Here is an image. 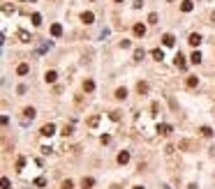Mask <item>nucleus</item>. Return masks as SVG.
<instances>
[{
  "label": "nucleus",
  "instance_id": "nucleus-17",
  "mask_svg": "<svg viewBox=\"0 0 215 189\" xmlns=\"http://www.w3.org/2000/svg\"><path fill=\"white\" fill-rule=\"evenodd\" d=\"M190 60H192L194 65H199V62H201V53H199V51H194L192 55H190Z\"/></svg>",
  "mask_w": 215,
  "mask_h": 189
},
{
  "label": "nucleus",
  "instance_id": "nucleus-3",
  "mask_svg": "<svg viewBox=\"0 0 215 189\" xmlns=\"http://www.w3.org/2000/svg\"><path fill=\"white\" fill-rule=\"evenodd\" d=\"M56 79H58V74L53 72V69H49V72L44 74V81H46V83H56Z\"/></svg>",
  "mask_w": 215,
  "mask_h": 189
},
{
  "label": "nucleus",
  "instance_id": "nucleus-28",
  "mask_svg": "<svg viewBox=\"0 0 215 189\" xmlns=\"http://www.w3.org/2000/svg\"><path fill=\"white\" fill-rule=\"evenodd\" d=\"M111 120H120V111H111Z\"/></svg>",
  "mask_w": 215,
  "mask_h": 189
},
{
  "label": "nucleus",
  "instance_id": "nucleus-14",
  "mask_svg": "<svg viewBox=\"0 0 215 189\" xmlns=\"http://www.w3.org/2000/svg\"><path fill=\"white\" fill-rule=\"evenodd\" d=\"M83 90H86V92H93V90H95V81L86 79V81H83Z\"/></svg>",
  "mask_w": 215,
  "mask_h": 189
},
{
  "label": "nucleus",
  "instance_id": "nucleus-13",
  "mask_svg": "<svg viewBox=\"0 0 215 189\" xmlns=\"http://www.w3.org/2000/svg\"><path fill=\"white\" fill-rule=\"evenodd\" d=\"M134 35H136V37H143V35H146V26L136 23V26H134Z\"/></svg>",
  "mask_w": 215,
  "mask_h": 189
},
{
  "label": "nucleus",
  "instance_id": "nucleus-23",
  "mask_svg": "<svg viewBox=\"0 0 215 189\" xmlns=\"http://www.w3.org/2000/svg\"><path fill=\"white\" fill-rule=\"evenodd\" d=\"M201 136H213V129H210V127H201Z\"/></svg>",
  "mask_w": 215,
  "mask_h": 189
},
{
  "label": "nucleus",
  "instance_id": "nucleus-20",
  "mask_svg": "<svg viewBox=\"0 0 215 189\" xmlns=\"http://www.w3.org/2000/svg\"><path fill=\"white\" fill-rule=\"evenodd\" d=\"M162 42H164V46H173V35H164Z\"/></svg>",
  "mask_w": 215,
  "mask_h": 189
},
{
  "label": "nucleus",
  "instance_id": "nucleus-8",
  "mask_svg": "<svg viewBox=\"0 0 215 189\" xmlns=\"http://www.w3.org/2000/svg\"><path fill=\"white\" fill-rule=\"evenodd\" d=\"M136 92H139V94H146L148 92V83H146V81H139V83H136Z\"/></svg>",
  "mask_w": 215,
  "mask_h": 189
},
{
  "label": "nucleus",
  "instance_id": "nucleus-1",
  "mask_svg": "<svg viewBox=\"0 0 215 189\" xmlns=\"http://www.w3.org/2000/svg\"><path fill=\"white\" fill-rule=\"evenodd\" d=\"M39 134H42V136H53V134H56V125L46 122V125H44L42 129H39Z\"/></svg>",
  "mask_w": 215,
  "mask_h": 189
},
{
  "label": "nucleus",
  "instance_id": "nucleus-16",
  "mask_svg": "<svg viewBox=\"0 0 215 189\" xmlns=\"http://www.w3.org/2000/svg\"><path fill=\"white\" fill-rule=\"evenodd\" d=\"M125 97H127V90L125 88H118V90H116V99H125Z\"/></svg>",
  "mask_w": 215,
  "mask_h": 189
},
{
  "label": "nucleus",
  "instance_id": "nucleus-26",
  "mask_svg": "<svg viewBox=\"0 0 215 189\" xmlns=\"http://www.w3.org/2000/svg\"><path fill=\"white\" fill-rule=\"evenodd\" d=\"M143 58V48H136L134 51V60H141Z\"/></svg>",
  "mask_w": 215,
  "mask_h": 189
},
{
  "label": "nucleus",
  "instance_id": "nucleus-19",
  "mask_svg": "<svg viewBox=\"0 0 215 189\" xmlns=\"http://www.w3.org/2000/svg\"><path fill=\"white\" fill-rule=\"evenodd\" d=\"M192 2H190V0H185V2H180V9H183V12H192Z\"/></svg>",
  "mask_w": 215,
  "mask_h": 189
},
{
  "label": "nucleus",
  "instance_id": "nucleus-31",
  "mask_svg": "<svg viewBox=\"0 0 215 189\" xmlns=\"http://www.w3.org/2000/svg\"><path fill=\"white\" fill-rule=\"evenodd\" d=\"M134 189H143V187H134Z\"/></svg>",
  "mask_w": 215,
  "mask_h": 189
},
{
  "label": "nucleus",
  "instance_id": "nucleus-10",
  "mask_svg": "<svg viewBox=\"0 0 215 189\" xmlns=\"http://www.w3.org/2000/svg\"><path fill=\"white\" fill-rule=\"evenodd\" d=\"M93 184H95L93 178H83L81 180V189H93Z\"/></svg>",
  "mask_w": 215,
  "mask_h": 189
},
{
  "label": "nucleus",
  "instance_id": "nucleus-32",
  "mask_svg": "<svg viewBox=\"0 0 215 189\" xmlns=\"http://www.w3.org/2000/svg\"><path fill=\"white\" fill-rule=\"evenodd\" d=\"M116 2H123V0H116Z\"/></svg>",
  "mask_w": 215,
  "mask_h": 189
},
{
  "label": "nucleus",
  "instance_id": "nucleus-6",
  "mask_svg": "<svg viewBox=\"0 0 215 189\" xmlns=\"http://www.w3.org/2000/svg\"><path fill=\"white\" fill-rule=\"evenodd\" d=\"M158 131H160V136H169V134H171V125H160L158 127Z\"/></svg>",
  "mask_w": 215,
  "mask_h": 189
},
{
  "label": "nucleus",
  "instance_id": "nucleus-27",
  "mask_svg": "<svg viewBox=\"0 0 215 189\" xmlns=\"http://www.w3.org/2000/svg\"><path fill=\"white\" fill-rule=\"evenodd\" d=\"M69 134H72V127L65 125V127H63V136H69Z\"/></svg>",
  "mask_w": 215,
  "mask_h": 189
},
{
  "label": "nucleus",
  "instance_id": "nucleus-2",
  "mask_svg": "<svg viewBox=\"0 0 215 189\" xmlns=\"http://www.w3.org/2000/svg\"><path fill=\"white\" fill-rule=\"evenodd\" d=\"M81 21H83L86 26H90V23L95 21V16H93V12H83V14H81Z\"/></svg>",
  "mask_w": 215,
  "mask_h": 189
},
{
  "label": "nucleus",
  "instance_id": "nucleus-7",
  "mask_svg": "<svg viewBox=\"0 0 215 189\" xmlns=\"http://www.w3.org/2000/svg\"><path fill=\"white\" fill-rule=\"evenodd\" d=\"M127 162H130V152H127V150H123V152L118 155V164H120V166H125Z\"/></svg>",
  "mask_w": 215,
  "mask_h": 189
},
{
  "label": "nucleus",
  "instance_id": "nucleus-30",
  "mask_svg": "<svg viewBox=\"0 0 215 189\" xmlns=\"http://www.w3.org/2000/svg\"><path fill=\"white\" fill-rule=\"evenodd\" d=\"M44 184H46V182H44V178H37L35 180V187H44Z\"/></svg>",
  "mask_w": 215,
  "mask_h": 189
},
{
  "label": "nucleus",
  "instance_id": "nucleus-4",
  "mask_svg": "<svg viewBox=\"0 0 215 189\" xmlns=\"http://www.w3.org/2000/svg\"><path fill=\"white\" fill-rule=\"evenodd\" d=\"M28 72H30V65H26V62H21L19 67H16V74H19V76H26Z\"/></svg>",
  "mask_w": 215,
  "mask_h": 189
},
{
  "label": "nucleus",
  "instance_id": "nucleus-12",
  "mask_svg": "<svg viewBox=\"0 0 215 189\" xmlns=\"http://www.w3.org/2000/svg\"><path fill=\"white\" fill-rule=\"evenodd\" d=\"M185 85H187V88H197V85H199V79H197V76H187Z\"/></svg>",
  "mask_w": 215,
  "mask_h": 189
},
{
  "label": "nucleus",
  "instance_id": "nucleus-22",
  "mask_svg": "<svg viewBox=\"0 0 215 189\" xmlns=\"http://www.w3.org/2000/svg\"><path fill=\"white\" fill-rule=\"evenodd\" d=\"M153 58H155V60H162V58H164L162 48H155V51H153Z\"/></svg>",
  "mask_w": 215,
  "mask_h": 189
},
{
  "label": "nucleus",
  "instance_id": "nucleus-18",
  "mask_svg": "<svg viewBox=\"0 0 215 189\" xmlns=\"http://www.w3.org/2000/svg\"><path fill=\"white\" fill-rule=\"evenodd\" d=\"M19 39H21V42H30L32 37H30V35H28V32H26V30H19Z\"/></svg>",
  "mask_w": 215,
  "mask_h": 189
},
{
  "label": "nucleus",
  "instance_id": "nucleus-25",
  "mask_svg": "<svg viewBox=\"0 0 215 189\" xmlns=\"http://www.w3.org/2000/svg\"><path fill=\"white\" fill-rule=\"evenodd\" d=\"M23 166H26V159H19V162H16V171H23Z\"/></svg>",
  "mask_w": 215,
  "mask_h": 189
},
{
  "label": "nucleus",
  "instance_id": "nucleus-24",
  "mask_svg": "<svg viewBox=\"0 0 215 189\" xmlns=\"http://www.w3.org/2000/svg\"><path fill=\"white\" fill-rule=\"evenodd\" d=\"M32 26H42V16L39 14H32Z\"/></svg>",
  "mask_w": 215,
  "mask_h": 189
},
{
  "label": "nucleus",
  "instance_id": "nucleus-21",
  "mask_svg": "<svg viewBox=\"0 0 215 189\" xmlns=\"http://www.w3.org/2000/svg\"><path fill=\"white\" fill-rule=\"evenodd\" d=\"M100 125V116H93V118H88V127H97Z\"/></svg>",
  "mask_w": 215,
  "mask_h": 189
},
{
  "label": "nucleus",
  "instance_id": "nucleus-5",
  "mask_svg": "<svg viewBox=\"0 0 215 189\" xmlns=\"http://www.w3.org/2000/svg\"><path fill=\"white\" fill-rule=\"evenodd\" d=\"M63 35V26H60V23H53L51 26V37H60Z\"/></svg>",
  "mask_w": 215,
  "mask_h": 189
},
{
  "label": "nucleus",
  "instance_id": "nucleus-15",
  "mask_svg": "<svg viewBox=\"0 0 215 189\" xmlns=\"http://www.w3.org/2000/svg\"><path fill=\"white\" fill-rule=\"evenodd\" d=\"M23 116H26V120H32V118H35V109H32V106L23 109Z\"/></svg>",
  "mask_w": 215,
  "mask_h": 189
},
{
  "label": "nucleus",
  "instance_id": "nucleus-11",
  "mask_svg": "<svg viewBox=\"0 0 215 189\" xmlns=\"http://www.w3.org/2000/svg\"><path fill=\"white\" fill-rule=\"evenodd\" d=\"M187 42L192 44V46H199V44H201V37L197 35V32H192V35H190V39H187Z\"/></svg>",
  "mask_w": 215,
  "mask_h": 189
},
{
  "label": "nucleus",
  "instance_id": "nucleus-29",
  "mask_svg": "<svg viewBox=\"0 0 215 189\" xmlns=\"http://www.w3.org/2000/svg\"><path fill=\"white\" fill-rule=\"evenodd\" d=\"M63 189H74V184H72V180H65V182H63Z\"/></svg>",
  "mask_w": 215,
  "mask_h": 189
},
{
  "label": "nucleus",
  "instance_id": "nucleus-9",
  "mask_svg": "<svg viewBox=\"0 0 215 189\" xmlns=\"http://www.w3.org/2000/svg\"><path fill=\"white\" fill-rule=\"evenodd\" d=\"M185 65H187V62H185V55L176 53V67H178V69H185Z\"/></svg>",
  "mask_w": 215,
  "mask_h": 189
}]
</instances>
